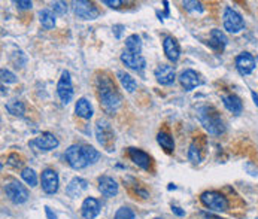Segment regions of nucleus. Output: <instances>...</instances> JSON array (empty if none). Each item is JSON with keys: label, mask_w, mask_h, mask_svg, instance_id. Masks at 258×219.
Returning <instances> with one entry per match:
<instances>
[{"label": "nucleus", "mask_w": 258, "mask_h": 219, "mask_svg": "<svg viewBox=\"0 0 258 219\" xmlns=\"http://www.w3.org/2000/svg\"><path fill=\"white\" fill-rule=\"evenodd\" d=\"M126 51H129L131 54H136V55H140L142 42H140V37L137 34H131L126 39Z\"/></svg>", "instance_id": "26"}, {"label": "nucleus", "mask_w": 258, "mask_h": 219, "mask_svg": "<svg viewBox=\"0 0 258 219\" xmlns=\"http://www.w3.org/2000/svg\"><path fill=\"white\" fill-rule=\"evenodd\" d=\"M57 94L61 100L63 105H69L72 102L73 97V85H72V79H70V73L67 70H64L61 73V78L57 84Z\"/></svg>", "instance_id": "8"}, {"label": "nucleus", "mask_w": 258, "mask_h": 219, "mask_svg": "<svg viewBox=\"0 0 258 219\" xmlns=\"http://www.w3.org/2000/svg\"><path fill=\"white\" fill-rule=\"evenodd\" d=\"M155 219H160V218H155Z\"/></svg>", "instance_id": "41"}, {"label": "nucleus", "mask_w": 258, "mask_h": 219, "mask_svg": "<svg viewBox=\"0 0 258 219\" xmlns=\"http://www.w3.org/2000/svg\"><path fill=\"white\" fill-rule=\"evenodd\" d=\"M6 110L15 116H24V112H25V106L22 102L19 100H10L6 103Z\"/></svg>", "instance_id": "29"}, {"label": "nucleus", "mask_w": 258, "mask_h": 219, "mask_svg": "<svg viewBox=\"0 0 258 219\" xmlns=\"http://www.w3.org/2000/svg\"><path fill=\"white\" fill-rule=\"evenodd\" d=\"M200 202L205 208L214 212H226L229 209V200L224 194L218 191H205L200 196Z\"/></svg>", "instance_id": "4"}, {"label": "nucleus", "mask_w": 258, "mask_h": 219, "mask_svg": "<svg viewBox=\"0 0 258 219\" xmlns=\"http://www.w3.org/2000/svg\"><path fill=\"white\" fill-rule=\"evenodd\" d=\"M188 160H190L191 163H194V164L202 163L203 155H202V148H200V145H199V139H196V140L191 143L190 151H188Z\"/></svg>", "instance_id": "28"}, {"label": "nucleus", "mask_w": 258, "mask_h": 219, "mask_svg": "<svg viewBox=\"0 0 258 219\" xmlns=\"http://www.w3.org/2000/svg\"><path fill=\"white\" fill-rule=\"evenodd\" d=\"M182 4H184V7H185L187 10H190V12H203V6H202L200 1H190V0H187V1H184Z\"/></svg>", "instance_id": "32"}, {"label": "nucleus", "mask_w": 258, "mask_h": 219, "mask_svg": "<svg viewBox=\"0 0 258 219\" xmlns=\"http://www.w3.org/2000/svg\"><path fill=\"white\" fill-rule=\"evenodd\" d=\"M75 112L79 118H84V119H90L93 116V108L90 105V102L87 99H79L75 105Z\"/></svg>", "instance_id": "23"}, {"label": "nucleus", "mask_w": 258, "mask_h": 219, "mask_svg": "<svg viewBox=\"0 0 258 219\" xmlns=\"http://www.w3.org/2000/svg\"><path fill=\"white\" fill-rule=\"evenodd\" d=\"M15 4H16L18 9H30L33 6V3L27 1V0H18V1H15Z\"/></svg>", "instance_id": "36"}, {"label": "nucleus", "mask_w": 258, "mask_h": 219, "mask_svg": "<svg viewBox=\"0 0 258 219\" xmlns=\"http://www.w3.org/2000/svg\"><path fill=\"white\" fill-rule=\"evenodd\" d=\"M0 75H1V81L6 82V84H15L16 82V76L12 72H9L7 69H1Z\"/></svg>", "instance_id": "33"}, {"label": "nucleus", "mask_w": 258, "mask_h": 219, "mask_svg": "<svg viewBox=\"0 0 258 219\" xmlns=\"http://www.w3.org/2000/svg\"><path fill=\"white\" fill-rule=\"evenodd\" d=\"M235 63L241 75H251L256 69V58L250 52H241L236 57Z\"/></svg>", "instance_id": "12"}, {"label": "nucleus", "mask_w": 258, "mask_h": 219, "mask_svg": "<svg viewBox=\"0 0 258 219\" xmlns=\"http://www.w3.org/2000/svg\"><path fill=\"white\" fill-rule=\"evenodd\" d=\"M251 96H253V100H254V103L257 105V108H258V94L256 93V91H253V93H251Z\"/></svg>", "instance_id": "40"}, {"label": "nucleus", "mask_w": 258, "mask_h": 219, "mask_svg": "<svg viewBox=\"0 0 258 219\" xmlns=\"http://www.w3.org/2000/svg\"><path fill=\"white\" fill-rule=\"evenodd\" d=\"M33 145H36L42 151H52L58 146V139L52 133H42L34 139Z\"/></svg>", "instance_id": "17"}, {"label": "nucleus", "mask_w": 258, "mask_h": 219, "mask_svg": "<svg viewBox=\"0 0 258 219\" xmlns=\"http://www.w3.org/2000/svg\"><path fill=\"white\" fill-rule=\"evenodd\" d=\"M154 75H155L157 82L161 84V85H172L175 82V78H176L175 69L170 64H160L155 69Z\"/></svg>", "instance_id": "13"}, {"label": "nucleus", "mask_w": 258, "mask_h": 219, "mask_svg": "<svg viewBox=\"0 0 258 219\" xmlns=\"http://www.w3.org/2000/svg\"><path fill=\"white\" fill-rule=\"evenodd\" d=\"M42 190L46 194H55L58 191V175L52 169H45L40 176Z\"/></svg>", "instance_id": "10"}, {"label": "nucleus", "mask_w": 258, "mask_h": 219, "mask_svg": "<svg viewBox=\"0 0 258 219\" xmlns=\"http://www.w3.org/2000/svg\"><path fill=\"white\" fill-rule=\"evenodd\" d=\"M52 9L57 15H64L67 12V3L66 1H54Z\"/></svg>", "instance_id": "34"}, {"label": "nucleus", "mask_w": 258, "mask_h": 219, "mask_svg": "<svg viewBox=\"0 0 258 219\" xmlns=\"http://www.w3.org/2000/svg\"><path fill=\"white\" fill-rule=\"evenodd\" d=\"M172 211H173V212H175V214H176L178 217H184V212H182V211H181L179 208H176V206H173V208H172Z\"/></svg>", "instance_id": "39"}, {"label": "nucleus", "mask_w": 258, "mask_h": 219, "mask_svg": "<svg viewBox=\"0 0 258 219\" xmlns=\"http://www.w3.org/2000/svg\"><path fill=\"white\" fill-rule=\"evenodd\" d=\"M21 178H22V181H24L27 185H30V187H36V185H37V175H36V172H34L33 169H30V167H25V169L21 170Z\"/></svg>", "instance_id": "30"}, {"label": "nucleus", "mask_w": 258, "mask_h": 219, "mask_svg": "<svg viewBox=\"0 0 258 219\" xmlns=\"http://www.w3.org/2000/svg\"><path fill=\"white\" fill-rule=\"evenodd\" d=\"M179 82H181V85L185 88V91H191V90H194L196 87L202 85L200 76L197 75V72H194V70H191V69L184 70V72L179 75Z\"/></svg>", "instance_id": "16"}, {"label": "nucleus", "mask_w": 258, "mask_h": 219, "mask_svg": "<svg viewBox=\"0 0 258 219\" xmlns=\"http://www.w3.org/2000/svg\"><path fill=\"white\" fill-rule=\"evenodd\" d=\"M197 116L202 125L215 136H220L226 131V124L221 118V113L212 106H200L197 109Z\"/></svg>", "instance_id": "3"}, {"label": "nucleus", "mask_w": 258, "mask_h": 219, "mask_svg": "<svg viewBox=\"0 0 258 219\" xmlns=\"http://www.w3.org/2000/svg\"><path fill=\"white\" fill-rule=\"evenodd\" d=\"M127 154H129L130 160L137 167H140L143 170H151V167H152V158L146 152H143L142 149H137V148H129L127 149Z\"/></svg>", "instance_id": "11"}, {"label": "nucleus", "mask_w": 258, "mask_h": 219, "mask_svg": "<svg viewBox=\"0 0 258 219\" xmlns=\"http://www.w3.org/2000/svg\"><path fill=\"white\" fill-rule=\"evenodd\" d=\"M103 3L105 4H108L109 7H120L121 4H124V1L123 0H103Z\"/></svg>", "instance_id": "37"}, {"label": "nucleus", "mask_w": 258, "mask_h": 219, "mask_svg": "<svg viewBox=\"0 0 258 219\" xmlns=\"http://www.w3.org/2000/svg\"><path fill=\"white\" fill-rule=\"evenodd\" d=\"M163 49H164V54L166 57L176 63L179 60V55H181V48H179V43L178 40L173 37V36H166L164 40H163Z\"/></svg>", "instance_id": "14"}, {"label": "nucleus", "mask_w": 258, "mask_h": 219, "mask_svg": "<svg viewBox=\"0 0 258 219\" xmlns=\"http://www.w3.org/2000/svg\"><path fill=\"white\" fill-rule=\"evenodd\" d=\"M7 163H9L12 167H19L22 161H21V158H19L16 154H10V155L7 157Z\"/></svg>", "instance_id": "35"}, {"label": "nucleus", "mask_w": 258, "mask_h": 219, "mask_svg": "<svg viewBox=\"0 0 258 219\" xmlns=\"http://www.w3.org/2000/svg\"><path fill=\"white\" fill-rule=\"evenodd\" d=\"M97 182H99V191L105 197L111 199V197H115L118 194V184L112 178H109V176H100Z\"/></svg>", "instance_id": "18"}, {"label": "nucleus", "mask_w": 258, "mask_h": 219, "mask_svg": "<svg viewBox=\"0 0 258 219\" xmlns=\"http://www.w3.org/2000/svg\"><path fill=\"white\" fill-rule=\"evenodd\" d=\"M45 212H46V217H48V219H57L55 214H52V211H51L49 208H45Z\"/></svg>", "instance_id": "38"}, {"label": "nucleus", "mask_w": 258, "mask_h": 219, "mask_svg": "<svg viewBox=\"0 0 258 219\" xmlns=\"http://www.w3.org/2000/svg\"><path fill=\"white\" fill-rule=\"evenodd\" d=\"M75 13L81 19H96L99 16V9L91 1L79 0L75 1Z\"/></svg>", "instance_id": "9"}, {"label": "nucleus", "mask_w": 258, "mask_h": 219, "mask_svg": "<svg viewBox=\"0 0 258 219\" xmlns=\"http://www.w3.org/2000/svg\"><path fill=\"white\" fill-rule=\"evenodd\" d=\"M96 87H97V96H99L102 108L108 113H114L121 105V96L112 78L108 76L106 73H102L99 78H96Z\"/></svg>", "instance_id": "1"}, {"label": "nucleus", "mask_w": 258, "mask_h": 219, "mask_svg": "<svg viewBox=\"0 0 258 219\" xmlns=\"http://www.w3.org/2000/svg\"><path fill=\"white\" fill-rule=\"evenodd\" d=\"M4 194L15 205H22L28 200L27 188L24 185H21L19 182H16V181H12V182L4 185Z\"/></svg>", "instance_id": "7"}, {"label": "nucleus", "mask_w": 258, "mask_h": 219, "mask_svg": "<svg viewBox=\"0 0 258 219\" xmlns=\"http://www.w3.org/2000/svg\"><path fill=\"white\" fill-rule=\"evenodd\" d=\"M81 214L85 219H94L100 214V205L96 199L88 197L84 200L82 206H81Z\"/></svg>", "instance_id": "20"}, {"label": "nucleus", "mask_w": 258, "mask_h": 219, "mask_svg": "<svg viewBox=\"0 0 258 219\" xmlns=\"http://www.w3.org/2000/svg\"><path fill=\"white\" fill-rule=\"evenodd\" d=\"M223 22H224V28H226L229 33H239L241 30L245 28V21H244L242 15H241L236 9H233V7H230V6H227V7L224 9Z\"/></svg>", "instance_id": "6"}, {"label": "nucleus", "mask_w": 258, "mask_h": 219, "mask_svg": "<svg viewBox=\"0 0 258 219\" xmlns=\"http://www.w3.org/2000/svg\"><path fill=\"white\" fill-rule=\"evenodd\" d=\"M39 21H40L42 27L46 30H51L55 25V16L51 9H42L39 12Z\"/></svg>", "instance_id": "27"}, {"label": "nucleus", "mask_w": 258, "mask_h": 219, "mask_svg": "<svg viewBox=\"0 0 258 219\" xmlns=\"http://www.w3.org/2000/svg\"><path fill=\"white\" fill-rule=\"evenodd\" d=\"M99 157V152L88 145H72L64 154L67 164L75 170H81L88 167L90 164H94Z\"/></svg>", "instance_id": "2"}, {"label": "nucleus", "mask_w": 258, "mask_h": 219, "mask_svg": "<svg viewBox=\"0 0 258 219\" xmlns=\"http://www.w3.org/2000/svg\"><path fill=\"white\" fill-rule=\"evenodd\" d=\"M117 78L120 79V82H121V85H123L124 90H127L129 93L136 91L137 84H136V81H134V78H133L131 75H129V73H126V72H123V70H120V72H117Z\"/></svg>", "instance_id": "24"}, {"label": "nucleus", "mask_w": 258, "mask_h": 219, "mask_svg": "<svg viewBox=\"0 0 258 219\" xmlns=\"http://www.w3.org/2000/svg\"><path fill=\"white\" fill-rule=\"evenodd\" d=\"M87 188H88V182H87L85 179H82V178H73V179L69 182L67 188H66V194H67L69 197H72V199H76V197H79Z\"/></svg>", "instance_id": "21"}, {"label": "nucleus", "mask_w": 258, "mask_h": 219, "mask_svg": "<svg viewBox=\"0 0 258 219\" xmlns=\"http://www.w3.org/2000/svg\"><path fill=\"white\" fill-rule=\"evenodd\" d=\"M96 137L97 142L106 149V151H114L115 146V134L111 127V124L105 119H99L96 124Z\"/></svg>", "instance_id": "5"}, {"label": "nucleus", "mask_w": 258, "mask_h": 219, "mask_svg": "<svg viewBox=\"0 0 258 219\" xmlns=\"http://www.w3.org/2000/svg\"><path fill=\"white\" fill-rule=\"evenodd\" d=\"M114 219H134V212H133L130 208L123 206V208H120V209L117 211Z\"/></svg>", "instance_id": "31"}, {"label": "nucleus", "mask_w": 258, "mask_h": 219, "mask_svg": "<svg viewBox=\"0 0 258 219\" xmlns=\"http://www.w3.org/2000/svg\"><path fill=\"white\" fill-rule=\"evenodd\" d=\"M157 142L166 152H173L175 151V140L167 131H160L157 134Z\"/></svg>", "instance_id": "25"}, {"label": "nucleus", "mask_w": 258, "mask_h": 219, "mask_svg": "<svg viewBox=\"0 0 258 219\" xmlns=\"http://www.w3.org/2000/svg\"><path fill=\"white\" fill-rule=\"evenodd\" d=\"M121 61H123L127 67H130V69H133V70H136V72L143 70L145 66H146V61H145V58H143L142 55H136V54H131V52H129V51H123V54H121Z\"/></svg>", "instance_id": "15"}, {"label": "nucleus", "mask_w": 258, "mask_h": 219, "mask_svg": "<svg viewBox=\"0 0 258 219\" xmlns=\"http://www.w3.org/2000/svg\"><path fill=\"white\" fill-rule=\"evenodd\" d=\"M227 45V36L218 30V28H214L209 34V46L215 51V52H223L224 48Z\"/></svg>", "instance_id": "19"}, {"label": "nucleus", "mask_w": 258, "mask_h": 219, "mask_svg": "<svg viewBox=\"0 0 258 219\" xmlns=\"http://www.w3.org/2000/svg\"><path fill=\"white\" fill-rule=\"evenodd\" d=\"M223 103H224V106H226L230 112H233L235 115H239V113H242V110H244V103H242V100H241L236 94L223 96Z\"/></svg>", "instance_id": "22"}]
</instances>
